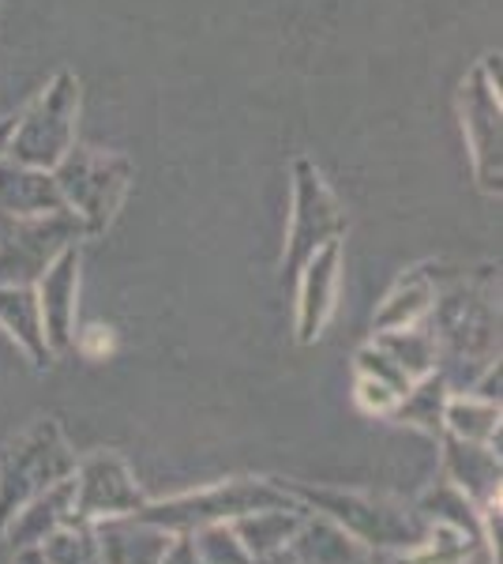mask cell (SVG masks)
I'll return each instance as SVG.
<instances>
[{"label": "cell", "instance_id": "6da1fadb", "mask_svg": "<svg viewBox=\"0 0 503 564\" xmlns=\"http://www.w3.org/2000/svg\"><path fill=\"white\" fill-rule=\"evenodd\" d=\"M500 271H451L440 279L433 313L425 316L436 339V372L451 391H470L473 380L500 361Z\"/></svg>", "mask_w": 503, "mask_h": 564}, {"label": "cell", "instance_id": "7a4b0ae2", "mask_svg": "<svg viewBox=\"0 0 503 564\" xmlns=\"http://www.w3.org/2000/svg\"><path fill=\"white\" fill-rule=\"evenodd\" d=\"M289 494L297 497V505H305L308 512L324 516L335 527H342L353 542H361L364 550H395L406 553L414 545L425 542L428 520L417 508H406L402 500L361 494V489H335V486H308V481H286Z\"/></svg>", "mask_w": 503, "mask_h": 564}, {"label": "cell", "instance_id": "3957f363", "mask_svg": "<svg viewBox=\"0 0 503 564\" xmlns=\"http://www.w3.org/2000/svg\"><path fill=\"white\" fill-rule=\"evenodd\" d=\"M297 505L286 481L278 478H230L207 489H192V494H177L166 500H147L140 508V520L170 534H192L210 523H233L249 512H263V508H286Z\"/></svg>", "mask_w": 503, "mask_h": 564}, {"label": "cell", "instance_id": "277c9868", "mask_svg": "<svg viewBox=\"0 0 503 564\" xmlns=\"http://www.w3.org/2000/svg\"><path fill=\"white\" fill-rule=\"evenodd\" d=\"M132 177L135 170L128 162V154L84 148V143H72V151L53 166V181L61 188L64 207L84 223L87 241L102 238L117 223V212L124 207Z\"/></svg>", "mask_w": 503, "mask_h": 564}, {"label": "cell", "instance_id": "5b68a950", "mask_svg": "<svg viewBox=\"0 0 503 564\" xmlns=\"http://www.w3.org/2000/svg\"><path fill=\"white\" fill-rule=\"evenodd\" d=\"M76 452L64 441L57 417H42L31 430H23L0 452V534L8 520L31 505L34 497L53 489L57 481H68L76 470Z\"/></svg>", "mask_w": 503, "mask_h": 564}, {"label": "cell", "instance_id": "8992f818", "mask_svg": "<svg viewBox=\"0 0 503 564\" xmlns=\"http://www.w3.org/2000/svg\"><path fill=\"white\" fill-rule=\"evenodd\" d=\"M76 121H79V79L76 72L61 68L45 84V90L12 117V135H8L4 159L23 162L34 170H53L76 143Z\"/></svg>", "mask_w": 503, "mask_h": 564}, {"label": "cell", "instance_id": "52a82bcc", "mask_svg": "<svg viewBox=\"0 0 503 564\" xmlns=\"http://www.w3.org/2000/svg\"><path fill=\"white\" fill-rule=\"evenodd\" d=\"M350 230L342 204L327 185L324 170L308 154L294 159V207H289V234L282 249V279L294 282L297 271L316 257L324 245L342 241Z\"/></svg>", "mask_w": 503, "mask_h": 564}, {"label": "cell", "instance_id": "ba28073f", "mask_svg": "<svg viewBox=\"0 0 503 564\" xmlns=\"http://www.w3.org/2000/svg\"><path fill=\"white\" fill-rule=\"evenodd\" d=\"M459 117L470 143L478 188L500 196L503 188V109H500V53H484L459 87Z\"/></svg>", "mask_w": 503, "mask_h": 564}, {"label": "cell", "instance_id": "9c48e42d", "mask_svg": "<svg viewBox=\"0 0 503 564\" xmlns=\"http://www.w3.org/2000/svg\"><path fill=\"white\" fill-rule=\"evenodd\" d=\"M87 241L84 223L64 207L39 218L0 215V286H34L68 245Z\"/></svg>", "mask_w": 503, "mask_h": 564}, {"label": "cell", "instance_id": "30bf717a", "mask_svg": "<svg viewBox=\"0 0 503 564\" xmlns=\"http://www.w3.org/2000/svg\"><path fill=\"white\" fill-rule=\"evenodd\" d=\"M147 500L151 497L140 489L132 467L117 452H95L72 470V512L84 523L135 516Z\"/></svg>", "mask_w": 503, "mask_h": 564}, {"label": "cell", "instance_id": "8fae6325", "mask_svg": "<svg viewBox=\"0 0 503 564\" xmlns=\"http://www.w3.org/2000/svg\"><path fill=\"white\" fill-rule=\"evenodd\" d=\"M297 316L294 332L300 347H316L324 339L338 308V282H342V241H331L297 271Z\"/></svg>", "mask_w": 503, "mask_h": 564}, {"label": "cell", "instance_id": "7c38bea8", "mask_svg": "<svg viewBox=\"0 0 503 564\" xmlns=\"http://www.w3.org/2000/svg\"><path fill=\"white\" fill-rule=\"evenodd\" d=\"M79 271H84V249H79V245H68V249L42 271V279L34 282L45 343H50L53 354L72 350V339H76Z\"/></svg>", "mask_w": 503, "mask_h": 564}, {"label": "cell", "instance_id": "4fadbf2b", "mask_svg": "<svg viewBox=\"0 0 503 564\" xmlns=\"http://www.w3.org/2000/svg\"><path fill=\"white\" fill-rule=\"evenodd\" d=\"M444 444V470L459 494H466L478 508L500 505V448L470 444L451 433H440Z\"/></svg>", "mask_w": 503, "mask_h": 564}, {"label": "cell", "instance_id": "5bb4252c", "mask_svg": "<svg viewBox=\"0 0 503 564\" xmlns=\"http://www.w3.org/2000/svg\"><path fill=\"white\" fill-rule=\"evenodd\" d=\"M98 539L102 564H162L177 534L162 531L140 516H117V520L90 523Z\"/></svg>", "mask_w": 503, "mask_h": 564}, {"label": "cell", "instance_id": "9a60e30c", "mask_svg": "<svg viewBox=\"0 0 503 564\" xmlns=\"http://www.w3.org/2000/svg\"><path fill=\"white\" fill-rule=\"evenodd\" d=\"M440 279L444 268H436V263H417L406 275H398V282L387 290V297L372 313V332H398V327L425 324V316L433 313Z\"/></svg>", "mask_w": 503, "mask_h": 564}, {"label": "cell", "instance_id": "2e32d148", "mask_svg": "<svg viewBox=\"0 0 503 564\" xmlns=\"http://www.w3.org/2000/svg\"><path fill=\"white\" fill-rule=\"evenodd\" d=\"M50 212H64L53 170H34L23 166V162L0 159V215L39 218Z\"/></svg>", "mask_w": 503, "mask_h": 564}, {"label": "cell", "instance_id": "e0dca14e", "mask_svg": "<svg viewBox=\"0 0 503 564\" xmlns=\"http://www.w3.org/2000/svg\"><path fill=\"white\" fill-rule=\"evenodd\" d=\"M72 520H76V512H72V478H68V481H57L53 489H45V494H39L31 505H23L20 512L8 520L0 539H8L12 550H34V545H42L50 534H57L61 527Z\"/></svg>", "mask_w": 503, "mask_h": 564}, {"label": "cell", "instance_id": "ac0fdd59", "mask_svg": "<svg viewBox=\"0 0 503 564\" xmlns=\"http://www.w3.org/2000/svg\"><path fill=\"white\" fill-rule=\"evenodd\" d=\"M286 553L300 564H369V550L361 542L316 512L305 516L297 534L286 542Z\"/></svg>", "mask_w": 503, "mask_h": 564}, {"label": "cell", "instance_id": "d6986e66", "mask_svg": "<svg viewBox=\"0 0 503 564\" xmlns=\"http://www.w3.org/2000/svg\"><path fill=\"white\" fill-rule=\"evenodd\" d=\"M0 327L12 335L34 361V369H50L57 354L45 343V327L39 313V294L34 286H0Z\"/></svg>", "mask_w": 503, "mask_h": 564}, {"label": "cell", "instance_id": "ffe728a7", "mask_svg": "<svg viewBox=\"0 0 503 564\" xmlns=\"http://www.w3.org/2000/svg\"><path fill=\"white\" fill-rule=\"evenodd\" d=\"M308 508L305 505H286V508H263V512H249L241 520H233V534L249 550L252 561L274 557L286 550V542L297 534V527L305 523Z\"/></svg>", "mask_w": 503, "mask_h": 564}, {"label": "cell", "instance_id": "44dd1931", "mask_svg": "<svg viewBox=\"0 0 503 564\" xmlns=\"http://www.w3.org/2000/svg\"><path fill=\"white\" fill-rule=\"evenodd\" d=\"M444 433L470 444L500 448V403H489L473 391H451L444 411Z\"/></svg>", "mask_w": 503, "mask_h": 564}, {"label": "cell", "instance_id": "7402d4cb", "mask_svg": "<svg viewBox=\"0 0 503 564\" xmlns=\"http://www.w3.org/2000/svg\"><path fill=\"white\" fill-rule=\"evenodd\" d=\"M447 399H451V388L440 372H428V377L414 380V388L395 403L391 411V422H402V425H414V430L428 433L440 441L444 433V411H447Z\"/></svg>", "mask_w": 503, "mask_h": 564}, {"label": "cell", "instance_id": "603a6c76", "mask_svg": "<svg viewBox=\"0 0 503 564\" xmlns=\"http://www.w3.org/2000/svg\"><path fill=\"white\" fill-rule=\"evenodd\" d=\"M376 347L387 354L409 380L436 372V339L428 327H398V332H376Z\"/></svg>", "mask_w": 503, "mask_h": 564}, {"label": "cell", "instance_id": "cb8c5ba5", "mask_svg": "<svg viewBox=\"0 0 503 564\" xmlns=\"http://www.w3.org/2000/svg\"><path fill=\"white\" fill-rule=\"evenodd\" d=\"M478 550H481V542H473L470 534L455 531V527H444V523H428L425 542L398 553V564H470Z\"/></svg>", "mask_w": 503, "mask_h": 564}, {"label": "cell", "instance_id": "d4e9b609", "mask_svg": "<svg viewBox=\"0 0 503 564\" xmlns=\"http://www.w3.org/2000/svg\"><path fill=\"white\" fill-rule=\"evenodd\" d=\"M45 564H102V553H98V539L95 527L84 520L64 523L57 534H50L42 545Z\"/></svg>", "mask_w": 503, "mask_h": 564}, {"label": "cell", "instance_id": "484cf974", "mask_svg": "<svg viewBox=\"0 0 503 564\" xmlns=\"http://www.w3.org/2000/svg\"><path fill=\"white\" fill-rule=\"evenodd\" d=\"M188 539H192V545H196V553L204 564H255L249 557V550L241 545V539L233 534L230 523L199 527V531H192Z\"/></svg>", "mask_w": 503, "mask_h": 564}, {"label": "cell", "instance_id": "4316f807", "mask_svg": "<svg viewBox=\"0 0 503 564\" xmlns=\"http://www.w3.org/2000/svg\"><path fill=\"white\" fill-rule=\"evenodd\" d=\"M353 369H357V377H369V380H380V384H387L395 395H406L409 388H414V380L402 372L395 361L383 354L376 343H369V347H361L353 354Z\"/></svg>", "mask_w": 503, "mask_h": 564}, {"label": "cell", "instance_id": "83f0119b", "mask_svg": "<svg viewBox=\"0 0 503 564\" xmlns=\"http://www.w3.org/2000/svg\"><path fill=\"white\" fill-rule=\"evenodd\" d=\"M353 399L357 406H361L364 414H376V417H391V411H395V403L402 395H395L387 384H380V380H369V377H357L353 384Z\"/></svg>", "mask_w": 503, "mask_h": 564}, {"label": "cell", "instance_id": "f1b7e54d", "mask_svg": "<svg viewBox=\"0 0 503 564\" xmlns=\"http://www.w3.org/2000/svg\"><path fill=\"white\" fill-rule=\"evenodd\" d=\"M72 347L84 354L87 361H106V358H113V350H117V335H113V327L90 324L84 332H76Z\"/></svg>", "mask_w": 503, "mask_h": 564}, {"label": "cell", "instance_id": "f546056e", "mask_svg": "<svg viewBox=\"0 0 503 564\" xmlns=\"http://www.w3.org/2000/svg\"><path fill=\"white\" fill-rule=\"evenodd\" d=\"M162 564H204V561H199V553H196V545H192L188 534H177L170 545V553L162 557Z\"/></svg>", "mask_w": 503, "mask_h": 564}, {"label": "cell", "instance_id": "4dcf8cb0", "mask_svg": "<svg viewBox=\"0 0 503 564\" xmlns=\"http://www.w3.org/2000/svg\"><path fill=\"white\" fill-rule=\"evenodd\" d=\"M15 564H45V557L39 545H34V550H15Z\"/></svg>", "mask_w": 503, "mask_h": 564}, {"label": "cell", "instance_id": "1f68e13d", "mask_svg": "<svg viewBox=\"0 0 503 564\" xmlns=\"http://www.w3.org/2000/svg\"><path fill=\"white\" fill-rule=\"evenodd\" d=\"M8 135H12V117L0 121V159H4V148H8Z\"/></svg>", "mask_w": 503, "mask_h": 564}, {"label": "cell", "instance_id": "d6a6232c", "mask_svg": "<svg viewBox=\"0 0 503 564\" xmlns=\"http://www.w3.org/2000/svg\"><path fill=\"white\" fill-rule=\"evenodd\" d=\"M255 564H300V561H294L286 550H282V553H274V557H263V561H255Z\"/></svg>", "mask_w": 503, "mask_h": 564}]
</instances>
